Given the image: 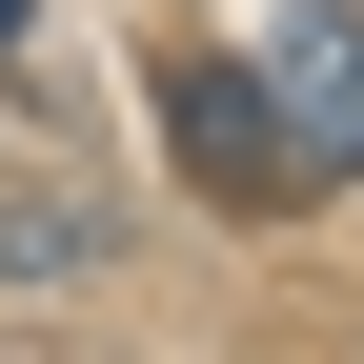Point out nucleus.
Wrapping results in <instances>:
<instances>
[{
    "instance_id": "f257e3e1",
    "label": "nucleus",
    "mask_w": 364,
    "mask_h": 364,
    "mask_svg": "<svg viewBox=\"0 0 364 364\" xmlns=\"http://www.w3.org/2000/svg\"><path fill=\"white\" fill-rule=\"evenodd\" d=\"M263 122H284L304 203L364 182V0H284V21H263Z\"/></svg>"
},
{
    "instance_id": "f03ea898",
    "label": "nucleus",
    "mask_w": 364,
    "mask_h": 364,
    "mask_svg": "<svg viewBox=\"0 0 364 364\" xmlns=\"http://www.w3.org/2000/svg\"><path fill=\"white\" fill-rule=\"evenodd\" d=\"M162 122H182V182H203V203H304L284 122H263V61H182V81H162Z\"/></svg>"
},
{
    "instance_id": "7ed1b4c3",
    "label": "nucleus",
    "mask_w": 364,
    "mask_h": 364,
    "mask_svg": "<svg viewBox=\"0 0 364 364\" xmlns=\"http://www.w3.org/2000/svg\"><path fill=\"white\" fill-rule=\"evenodd\" d=\"M0 41H21V0H0Z\"/></svg>"
}]
</instances>
